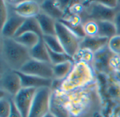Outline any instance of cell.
<instances>
[{"label": "cell", "mask_w": 120, "mask_h": 117, "mask_svg": "<svg viewBox=\"0 0 120 117\" xmlns=\"http://www.w3.org/2000/svg\"><path fill=\"white\" fill-rule=\"evenodd\" d=\"M51 91L49 88L37 90L28 117H44L50 112Z\"/></svg>", "instance_id": "277c9868"}, {"label": "cell", "mask_w": 120, "mask_h": 117, "mask_svg": "<svg viewBox=\"0 0 120 117\" xmlns=\"http://www.w3.org/2000/svg\"><path fill=\"white\" fill-rule=\"evenodd\" d=\"M41 5L35 1H24L17 4L14 8L15 13L25 18L36 17L40 13Z\"/></svg>", "instance_id": "9c48e42d"}, {"label": "cell", "mask_w": 120, "mask_h": 117, "mask_svg": "<svg viewBox=\"0 0 120 117\" xmlns=\"http://www.w3.org/2000/svg\"><path fill=\"white\" fill-rule=\"evenodd\" d=\"M73 64L71 61H68L59 64L53 65V76L56 79H64L71 72L73 68Z\"/></svg>", "instance_id": "d6986e66"}, {"label": "cell", "mask_w": 120, "mask_h": 117, "mask_svg": "<svg viewBox=\"0 0 120 117\" xmlns=\"http://www.w3.org/2000/svg\"><path fill=\"white\" fill-rule=\"evenodd\" d=\"M84 31L86 36H96L98 34V25L96 21L90 20L84 25Z\"/></svg>", "instance_id": "603a6c76"}, {"label": "cell", "mask_w": 120, "mask_h": 117, "mask_svg": "<svg viewBox=\"0 0 120 117\" xmlns=\"http://www.w3.org/2000/svg\"><path fill=\"white\" fill-rule=\"evenodd\" d=\"M2 55L6 63L13 71H20L31 59L30 49L16 42L13 38L3 39Z\"/></svg>", "instance_id": "6da1fadb"}, {"label": "cell", "mask_w": 120, "mask_h": 117, "mask_svg": "<svg viewBox=\"0 0 120 117\" xmlns=\"http://www.w3.org/2000/svg\"><path fill=\"white\" fill-rule=\"evenodd\" d=\"M108 47L115 54H120V35H116L109 40Z\"/></svg>", "instance_id": "cb8c5ba5"}, {"label": "cell", "mask_w": 120, "mask_h": 117, "mask_svg": "<svg viewBox=\"0 0 120 117\" xmlns=\"http://www.w3.org/2000/svg\"><path fill=\"white\" fill-rule=\"evenodd\" d=\"M30 54L31 59H32L51 64L48 49L43 40V37H41L38 43L33 48L30 49Z\"/></svg>", "instance_id": "5bb4252c"}, {"label": "cell", "mask_w": 120, "mask_h": 117, "mask_svg": "<svg viewBox=\"0 0 120 117\" xmlns=\"http://www.w3.org/2000/svg\"><path fill=\"white\" fill-rule=\"evenodd\" d=\"M20 78L22 88H49L53 85V79L44 78L35 76L27 75L19 71H15Z\"/></svg>", "instance_id": "ba28073f"}, {"label": "cell", "mask_w": 120, "mask_h": 117, "mask_svg": "<svg viewBox=\"0 0 120 117\" xmlns=\"http://www.w3.org/2000/svg\"><path fill=\"white\" fill-rule=\"evenodd\" d=\"M44 117H56L53 114H52L51 112H49V113H47V114H46V115H45Z\"/></svg>", "instance_id": "4dcf8cb0"}, {"label": "cell", "mask_w": 120, "mask_h": 117, "mask_svg": "<svg viewBox=\"0 0 120 117\" xmlns=\"http://www.w3.org/2000/svg\"><path fill=\"white\" fill-rule=\"evenodd\" d=\"M115 10L105 6L104 5L97 2L91 8V16L96 20V21H114L115 17Z\"/></svg>", "instance_id": "7c38bea8"}, {"label": "cell", "mask_w": 120, "mask_h": 117, "mask_svg": "<svg viewBox=\"0 0 120 117\" xmlns=\"http://www.w3.org/2000/svg\"><path fill=\"white\" fill-rule=\"evenodd\" d=\"M98 2L104 5L106 7L114 9L115 7H117L119 1L116 0H101V1H98Z\"/></svg>", "instance_id": "83f0119b"}, {"label": "cell", "mask_w": 120, "mask_h": 117, "mask_svg": "<svg viewBox=\"0 0 120 117\" xmlns=\"http://www.w3.org/2000/svg\"><path fill=\"white\" fill-rule=\"evenodd\" d=\"M1 88L10 95L15 96L22 88L21 80L15 71L5 73L1 80Z\"/></svg>", "instance_id": "52a82bcc"}, {"label": "cell", "mask_w": 120, "mask_h": 117, "mask_svg": "<svg viewBox=\"0 0 120 117\" xmlns=\"http://www.w3.org/2000/svg\"><path fill=\"white\" fill-rule=\"evenodd\" d=\"M11 113L8 117H22L21 113L20 112V111L15 106L13 100H11Z\"/></svg>", "instance_id": "f1b7e54d"}, {"label": "cell", "mask_w": 120, "mask_h": 117, "mask_svg": "<svg viewBox=\"0 0 120 117\" xmlns=\"http://www.w3.org/2000/svg\"><path fill=\"white\" fill-rule=\"evenodd\" d=\"M58 21H60V23H62L63 24H64L65 26H67L72 32H73L79 39L80 38H82L84 39L86 35V33H85V31H84V25H82L81 23L79 24V25H72L70 23H69L68 21H66L65 20H58Z\"/></svg>", "instance_id": "7402d4cb"}, {"label": "cell", "mask_w": 120, "mask_h": 117, "mask_svg": "<svg viewBox=\"0 0 120 117\" xmlns=\"http://www.w3.org/2000/svg\"><path fill=\"white\" fill-rule=\"evenodd\" d=\"M118 117H120V112L119 113V115H118Z\"/></svg>", "instance_id": "1f68e13d"}, {"label": "cell", "mask_w": 120, "mask_h": 117, "mask_svg": "<svg viewBox=\"0 0 120 117\" xmlns=\"http://www.w3.org/2000/svg\"><path fill=\"white\" fill-rule=\"evenodd\" d=\"M98 25V35L110 39L117 35V30L114 22L112 21H96Z\"/></svg>", "instance_id": "ac0fdd59"}, {"label": "cell", "mask_w": 120, "mask_h": 117, "mask_svg": "<svg viewBox=\"0 0 120 117\" xmlns=\"http://www.w3.org/2000/svg\"><path fill=\"white\" fill-rule=\"evenodd\" d=\"M11 110V103L6 99L0 100V117H8Z\"/></svg>", "instance_id": "d4e9b609"}, {"label": "cell", "mask_w": 120, "mask_h": 117, "mask_svg": "<svg viewBox=\"0 0 120 117\" xmlns=\"http://www.w3.org/2000/svg\"><path fill=\"white\" fill-rule=\"evenodd\" d=\"M114 23L116 27L117 30V35H120V11L117 12L115 15V19H114Z\"/></svg>", "instance_id": "f546056e"}, {"label": "cell", "mask_w": 120, "mask_h": 117, "mask_svg": "<svg viewBox=\"0 0 120 117\" xmlns=\"http://www.w3.org/2000/svg\"><path fill=\"white\" fill-rule=\"evenodd\" d=\"M108 38L96 36H86L80 43V49H87L91 52H98L108 44Z\"/></svg>", "instance_id": "8fae6325"}, {"label": "cell", "mask_w": 120, "mask_h": 117, "mask_svg": "<svg viewBox=\"0 0 120 117\" xmlns=\"http://www.w3.org/2000/svg\"><path fill=\"white\" fill-rule=\"evenodd\" d=\"M8 13L6 5L4 1H0V18H1V28L5 24L8 18Z\"/></svg>", "instance_id": "4316f807"}, {"label": "cell", "mask_w": 120, "mask_h": 117, "mask_svg": "<svg viewBox=\"0 0 120 117\" xmlns=\"http://www.w3.org/2000/svg\"><path fill=\"white\" fill-rule=\"evenodd\" d=\"M43 40L46 47L51 51L57 53H65L61 43L60 42L56 35H44L43 36Z\"/></svg>", "instance_id": "ffe728a7"}, {"label": "cell", "mask_w": 120, "mask_h": 117, "mask_svg": "<svg viewBox=\"0 0 120 117\" xmlns=\"http://www.w3.org/2000/svg\"><path fill=\"white\" fill-rule=\"evenodd\" d=\"M47 49H48V52L49 54L51 63L52 65L59 64H61L68 61H73V57H71L66 53H57V52L51 51L48 47Z\"/></svg>", "instance_id": "44dd1931"}, {"label": "cell", "mask_w": 120, "mask_h": 117, "mask_svg": "<svg viewBox=\"0 0 120 117\" xmlns=\"http://www.w3.org/2000/svg\"><path fill=\"white\" fill-rule=\"evenodd\" d=\"M56 33L65 52L71 57H74L80 49L79 38L67 26L58 20L56 23Z\"/></svg>", "instance_id": "3957f363"}, {"label": "cell", "mask_w": 120, "mask_h": 117, "mask_svg": "<svg viewBox=\"0 0 120 117\" xmlns=\"http://www.w3.org/2000/svg\"><path fill=\"white\" fill-rule=\"evenodd\" d=\"M36 88H22L18 94L14 96L13 102L21 113L22 117H28L36 92Z\"/></svg>", "instance_id": "8992f818"}, {"label": "cell", "mask_w": 120, "mask_h": 117, "mask_svg": "<svg viewBox=\"0 0 120 117\" xmlns=\"http://www.w3.org/2000/svg\"><path fill=\"white\" fill-rule=\"evenodd\" d=\"M119 2H120V1H119Z\"/></svg>", "instance_id": "d6a6232c"}, {"label": "cell", "mask_w": 120, "mask_h": 117, "mask_svg": "<svg viewBox=\"0 0 120 117\" xmlns=\"http://www.w3.org/2000/svg\"><path fill=\"white\" fill-rule=\"evenodd\" d=\"M19 71L27 75L35 76L44 78L52 79L54 78L53 65L51 64L32 59L29 60Z\"/></svg>", "instance_id": "5b68a950"}, {"label": "cell", "mask_w": 120, "mask_h": 117, "mask_svg": "<svg viewBox=\"0 0 120 117\" xmlns=\"http://www.w3.org/2000/svg\"><path fill=\"white\" fill-rule=\"evenodd\" d=\"M38 23L40 25L41 30L44 35H56V20L52 17L46 14L45 13H40L36 16Z\"/></svg>", "instance_id": "4fadbf2b"}, {"label": "cell", "mask_w": 120, "mask_h": 117, "mask_svg": "<svg viewBox=\"0 0 120 117\" xmlns=\"http://www.w3.org/2000/svg\"><path fill=\"white\" fill-rule=\"evenodd\" d=\"M41 9L44 11V13L52 17L55 20H61L63 15V11L54 1H44L41 4Z\"/></svg>", "instance_id": "2e32d148"}, {"label": "cell", "mask_w": 120, "mask_h": 117, "mask_svg": "<svg viewBox=\"0 0 120 117\" xmlns=\"http://www.w3.org/2000/svg\"><path fill=\"white\" fill-rule=\"evenodd\" d=\"M108 95L113 99H120V85L112 83L108 88Z\"/></svg>", "instance_id": "484cf974"}, {"label": "cell", "mask_w": 120, "mask_h": 117, "mask_svg": "<svg viewBox=\"0 0 120 117\" xmlns=\"http://www.w3.org/2000/svg\"><path fill=\"white\" fill-rule=\"evenodd\" d=\"M25 18L17 15L16 13L8 17V20L3 25L1 35L4 38H13L17 31L24 23Z\"/></svg>", "instance_id": "30bf717a"}, {"label": "cell", "mask_w": 120, "mask_h": 117, "mask_svg": "<svg viewBox=\"0 0 120 117\" xmlns=\"http://www.w3.org/2000/svg\"><path fill=\"white\" fill-rule=\"evenodd\" d=\"M40 38L34 32H25L13 39L28 49H31L38 43Z\"/></svg>", "instance_id": "e0dca14e"}, {"label": "cell", "mask_w": 120, "mask_h": 117, "mask_svg": "<svg viewBox=\"0 0 120 117\" xmlns=\"http://www.w3.org/2000/svg\"><path fill=\"white\" fill-rule=\"evenodd\" d=\"M25 32H34L38 35L40 37H43L44 34L41 30L40 25L36 17H31L25 18L24 23L20 26L19 30L17 31L14 37H16Z\"/></svg>", "instance_id": "9a60e30c"}, {"label": "cell", "mask_w": 120, "mask_h": 117, "mask_svg": "<svg viewBox=\"0 0 120 117\" xmlns=\"http://www.w3.org/2000/svg\"><path fill=\"white\" fill-rule=\"evenodd\" d=\"M94 79V72L91 67L86 61H78L66 78L61 83L60 88L63 91L69 92L82 88Z\"/></svg>", "instance_id": "7a4b0ae2"}]
</instances>
